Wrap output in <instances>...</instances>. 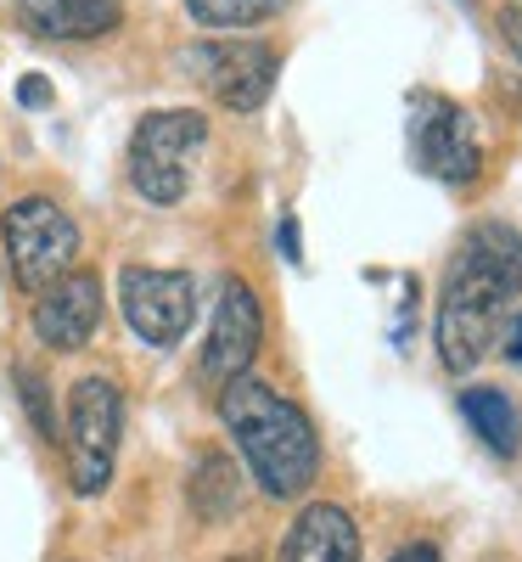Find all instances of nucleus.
Instances as JSON below:
<instances>
[{
    "instance_id": "1",
    "label": "nucleus",
    "mask_w": 522,
    "mask_h": 562,
    "mask_svg": "<svg viewBox=\"0 0 522 562\" xmlns=\"http://www.w3.org/2000/svg\"><path fill=\"white\" fill-rule=\"evenodd\" d=\"M522 293V231L506 220H478L444 265L439 288V360L444 371H478L495 349L506 310Z\"/></svg>"
},
{
    "instance_id": "2",
    "label": "nucleus",
    "mask_w": 522,
    "mask_h": 562,
    "mask_svg": "<svg viewBox=\"0 0 522 562\" xmlns=\"http://www.w3.org/2000/svg\"><path fill=\"white\" fill-rule=\"evenodd\" d=\"M219 416H225V434L242 450L248 473L259 479V490L270 501H298L309 495L315 473H320V439L309 428V416L270 389L264 378H236L219 389Z\"/></svg>"
},
{
    "instance_id": "3",
    "label": "nucleus",
    "mask_w": 522,
    "mask_h": 562,
    "mask_svg": "<svg viewBox=\"0 0 522 562\" xmlns=\"http://www.w3.org/2000/svg\"><path fill=\"white\" fill-rule=\"evenodd\" d=\"M208 147V119L192 108L147 113L129 135V186L152 209H174L192 186V164Z\"/></svg>"
},
{
    "instance_id": "4",
    "label": "nucleus",
    "mask_w": 522,
    "mask_h": 562,
    "mask_svg": "<svg viewBox=\"0 0 522 562\" xmlns=\"http://www.w3.org/2000/svg\"><path fill=\"white\" fill-rule=\"evenodd\" d=\"M118 439H124V394L107 378H79L68 389V422H63L68 484L79 495H102L107 490Z\"/></svg>"
},
{
    "instance_id": "5",
    "label": "nucleus",
    "mask_w": 522,
    "mask_h": 562,
    "mask_svg": "<svg viewBox=\"0 0 522 562\" xmlns=\"http://www.w3.org/2000/svg\"><path fill=\"white\" fill-rule=\"evenodd\" d=\"M0 248H7V265L18 276V288L39 293V288H52L57 276L73 270L79 225L52 198H23V203L7 209V220H0Z\"/></svg>"
},
{
    "instance_id": "6",
    "label": "nucleus",
    "mask_w": 522,
    "mask_h": 562,
    "mask_svg": "<svg viewBox=\"0 0 522 562\" xmlns=\"http://www.w3.org/2000/svg\"><path fill=\"white\" fill-rule=\"evenodd\" d=\"M185 74L197 79L203 97H214L225 113H259L275 90V74H281V52L264 40H203L180 57Z\"/></svg>"
},
{
    "instance_id": "7",
    "label": "nucleus",
    "mask_w": 522,
    "mask_h": 562,
    "mask_svg": "<svg viewBox=\"0 0 522 562\" xmlns=\"http://www.w3.org/2000/svg\"><path fill=\"white\" fill-rule=\"evenodd\" d=\"M410 153H416L421 175L455 186V192L478 186V175H484L478 124H472V113L450 97H416L410 102Z\"/></svg>"
},
{
    "instance_id": "8",
    "label": "nucleus",
    "mask_w": 522,
    "mask_h": 562,
    "mask_svg": "<svg viewBox=\"0 0 522 562\" xmlns=\"http://www.w3.org/2000/svg\"><path fill=\"white\" fill-rule=\"evenodd\" d=\"M118 304L140 344L174 349L197 321V281L185 270H152V265H124L118 276Z\"/></svg>"
},
{
    "instance_id": "9",
    "label": "nucleus",
    "mask_w": 522,
    "mask_h": 562,
    "mask_svg": "<svg viewBox=\"0 0 522 562\" xmlns=\"http://www.w3.org/2000/svg\"><path fill=\"white\" fill-rule=\"evenodd\" d=\"M259 344H264V310H259V299L242 276H225L214 321H208V344H203V360H197L203 383L225 389L236 378H248L253 360H259Z\"/></svg>"
},
{
    "instance_id": "10",
    "label": "nucleus",
    "mask_w": 522,
    "mask_h": 562,
    "mask_svg": "<svg viewBox=\"0 0 522 562\" xmlns=\"http://www.w3.org/2000/svg\"><path fill=\"white\" fill-rule=\"evenodd\" d=\"M29 326H34V338L45 349H57V355L84 349L102 326V281H97V270H68V276L52 281V288H39L34 310H29Z\"/></svg>"
},
{
    "instance_id": "11",
    "label": "nucleus",
    "mask_w": 522,
    "mask_h": 562,
    "mask_svg": "<svg viewBox=\"0 0 522 562\" xmlns=\"http://www.w3.org/2000/svg\"><path fill=\"white\" fill-rule=\"evenodd\" d=\"M281 562H360L354 518L338 501H309L281 540Z\"/></svg>"
},
{
    "instance_id": "12",
    "label": "nucleus",
    "mask_w": 522,
    "mask_h": 562,
    "mask_svg": "<svg viewBox=\"0 0 522 562\" xmlns=\"http://www.w3.org/2000/svg\"><path fill=\"white\" fill-rule=\"evenodd\" d=\"M124 18L118 0H18V23L23 34L34 40H57V45H73V40H102L113 34Z\"/></svg>"
},
{
    "instance_id": "13",
    "label": "nucleus",
    "mask_w": 522,
    "mask_h": 562,
    "mask_svg": "<svg viewBox=\"0 0 522 562\" xmlns=\"http://www.w3.org/2000/svg\"><path fill=\"white\" fill-rule=\"evenodd\" d=\"M461 416H466V428L489 445V456L511 461L522 450V416H517V405L500 389H466L461 394Z\"/></svg>"
},
{
    "instance_id": "14",
    "label": "nucleus",
    "mask_w": 522,
    "mask_h": 562,
    "mask_svg": "<svg viewBox=\"0 0 522 562\" xmlns=\"http://www.w3.org/2000/svg\"><path fill=\"white\" fill-rule=\"evenodd\" d=\"M185 501L203 524H219L242 506V479H236V461L219 456V450H203L197 467H192V484H185Z\"/></svg>"
},
{
    "instance_id": "15",
    "label": "nucleus",
    "mask_w": 522,
    "mask_h": 562,
    "mask_svg": "<svg viewBox=\"0 0 522 562\" xmlns=\"http://www.w3.org/2000/svg\"><path fill=\"white\" fill-rule=\"evenodd\" d=\"M293 0H185L192 23H203L208 34H242L259 23H275Z\"/></svg>"
},
{
    "instance_id": "16",
    "label": "nucleus",
    "mask_w": 522,
    "mask_h": 562,
    "mask_svg": "<svg viewBox=\"0 0 522 562\" xmlns=\"http://www.w3.org/2000/svg\"><path fill=\"white\" fill-rule=\"evenodd\" d=\"M12 383H18V394H23V411H29V422L39 428V439H63L57 411H52V394H45L39 371H34V366H12Z\"/></svg>"
},
{
    "instance_id": "17",
    "label": "nucleus",
    "mask_w": 522,
    "mask_h": 562,
    "mask_svg": "<svg viewBox=\"0 0 522 562\" xmlns=\"http://www.w3.org/2000/svg\"><path fill=\"white\" fill-rule=\"evenodd\" d=\"M500 40H506V52H511V63H517V74H522V7H500Z\"/></svg>"
},
{
    "instance_id": "18",
    "label": "nucleus",
    "mask_w": 522,
    "mask_h": 562,
    "mask_svg": "<svg viewBox=\"0 0 522 562\" xmlns=\"http://www.w3.org/2000/svg\"><path fill=\"white\" fill-rule=\"evenodd\" d=\"M18 102H23V108H34V113H39V108H52V79L23 74V79H18Z\"/></svg>"
},
{
    "instance_id": "19",
    "label": "nucleus",
    "mask_w": 522,
    "mask_h": 562,
    "mask_svg": "<svg viewBox=\"0 0 522 562\" xmlns=\"http://www.w3.org/2000/svg\"><path fill=\"white\" fill-rule=\"evenodd\" d=\"M275 248L287 254V265H304V248H298V220H293V214H281V225H275Z\"/></svg>"
},
{
    "instance_id": "20",
    "label": "nucleus",
    "mask_w": 522,
    "mask_h": 562,
    "mask_svg": "<svg viewBox=\"0 0 522 562\" xmlns=\"http://www.w3.org/2000/svg\"><path fill=\"white\" fill-rule=\"evenodd\" d=\"M394 562H444V557H439V546L416 540V546H399V551H394Z\"/></svg>"
},
{
    "instance_id": "21",
    "label": "nucleus",
    "mask_w": 522,
    "mask_h": 562,
    "mask_svg": "<svg viewBox=\"0 0 522 562\" xmlns=\"http://www.w3.org/2000/svg\"><path fill=\"white\" fill-rule=\"evenodd\" d=\"M506 360H511V366H522V315L506 326Z\"/></svg>"
}]
</instances>
